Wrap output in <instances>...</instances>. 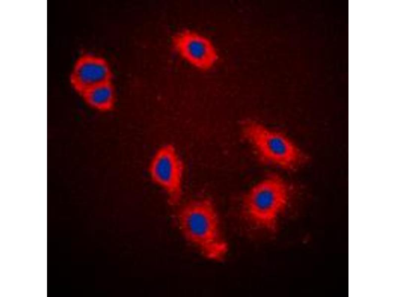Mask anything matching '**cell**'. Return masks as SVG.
<instances>
[{"label":"cell","instance_id":"6da1fadb","mask_svg":"<svg viewBox=\"0 0 396 297\" xmlns=\"http://www.w3.org/2000/svg\"><path fill=\"white\" fill-rule=\"evenodd\" d=\"M177 219L184 238L205 257L215 261L224 258L228 245L222 234L218 215L211 199L203 198L188 201L179 210Z\"/></svg>","mask_w":396,"mask_h":297},{"label":"cell","instance_id":"7a4b0ae2","mask_svg":"<svg viewBox=\"0 0 396 297\" xmlns=\"http://www.w3.org/2000/svg\"><path fill=\"white\" fill-rule=\"evenodd\" d=\"M290 187L280 176L271 174L252 186L242 202L244 216L252 226L273 231L279 216L286 209Z\"/></svg>","mask_w":396,"mask_h":297},{"label":"cell","instance_id":"3957f363","mask_svg":"<svg viewBox=\"0 0 396 297\" xmlns=\"http://www.w3.org/2000/svg\"><path fill=\"white\" fill-rule=\"evenodd\" d=\"M242 135L259 160L284 170H292L302 160L299 148L286 134L252 120L244 121Z\"/></svg>","mask_w":396,"mask_h":297},{"label":"cell","instance_id":"277c9868","mask_svg":"<svg viewBox=\"0 0 396 297\" xmlns=\"http://www.w3.org/2000/svg\"><path fill=\"white\" fill-rule=\"evenodd\" d=\"M184 170L183 159L171 144L159 147L149 161V177L154 184L164 191L171 205H177L181 200Z\"/></svg>","mask_w":396,"mask_h":297},{"label":"cell","instance_id":"5b68a950","mask_svg":"<svg viewBox=\"0 0 396 297\" xmlns=\"http://www.w3.org/2000/svg\"><path fill=\"white\" fill-rule=\"evenodd\" d=\"M171 43L185 61L200 70L211 69L218 60V53L212 42L196 31L180 30L172 37Z\"/></svg>","mask_w":396,"mask_h":297},{"label":"cell","instance_id":"8992f818","mask_svg":"<svg viewBox=\"0 0 396 297\" xmlns=\"http://www.w3.org/2000/svg\"><path fill=\"white\" fill-rule=\"evenodd\" d=\"M110 64L104 57L93 53L80 55L74 62L69 75L73 89L80 96L98 84L113 81Z\"/></svg>","mask_w":396,"mask_h":297},{"label":"cell","instance_id":"52a82bcc","mask_svg":"<svg viewBox=\"0 0 396 297\" xmlns=\"http://www.w3.org/2000/svg\"><path fill=\"white\" fill-rule=\"evenodd\" d=\"M80 96L91 108L99 111H112L116 105L117 97L113 81L95 85L82 93Z\"/></svg>","mask_w":396,"mask_h":297}]
</instances>
